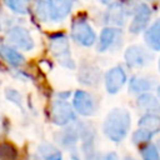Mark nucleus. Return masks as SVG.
Segmentation results:
<instances>
[{"instance_id":"obj_1","label":"nucleus","mask_w":160,"mask_h":160,"mask_svg":"<svg viewBox=\"0 0 160 160\" xmlns=\"http://www.w3.org/2000/svg\"><path fill=\"white\" fill-rule=\"evenodd\" d=\"M131 125V119H130V114L126 109H112L108 116L105 118L104 121V134L111 140V141H121Z\"/></svg>"},{"instance_id":"obj_2","label":"nucleus","mask_w":160,"mask_h":160,"mask_svg":"<svg viewBox=\"0 0 160 160\" xmlns=\"http://www.w3.org/2000/svg\"><path fill=\"white\" fill-rule=\"evenodd\" d=\"M50 50L62 66L69 69L75 68V64L70 56L69 42L64 34H55L50 36Z\"/></svg>"},{"instance_id":"obj_3","label":"nucleus","mask_w":160,"mask_h":160,"mask_svg":"<svg viewBox=\"0 0 160 160\" xmlns=\"http://www.w3.org/2000/svg\"><path fill=\"white\" fill-rule=\"evenodd\" d=\"M71 38L82 46H91L96 40V35L92 28L80 18L74 20L71 25Z\"/></svg>"},{"instance_id":"obj_4","label":"nucleus","mask_w":160,"mask_h":160,"mask_svg":"<svg viewBox=\"0 0 160 160\" xmlns=\"http://www.w3.org/2000/svg\"><path fill=\"white\" fill-rule=\"evenodd\" d=\"M50 120L56 125H65L75 120L74 110L64 99L55 100L50 108Z\"/></svg>"},{"instance_id":"obj_5","label":"nucleus","mask_w":160,"mask_h":160,"mask_svg":"<svg viewBox=\"0 0 160 160\" xmlns=\"http://www.w3.org/2000/svg\"><path fill=\"white\" fill-rule=\"evenodd\" d=\"M124 58L130 68H142L151 62L152 54L140 45H131L125 50Z\"/></svg>"},{"instance_id":"obj_6","label":"nucleus","mask_w":160,"mask_h":160,"mask_svg":"<svg viewBox=\"0 0 160 160\" xmlns=\"http://www.w3.org/2000/svg\"><path fill=\"white\" fill-rule=\"evenodd\" d=\"M8 40L10 41V44L16 46L18 49H21L25 51H29L34 48V40L30 32L21 26H15L10 29V31L8 32Z\"/></svg>"},{"instance_id":"obj_7","label":"nucleus","mask_w":160,"mask_h":160,"mask_svg":"<svg viewBox=\"0 0 160 160\" xmlns=\"http://www.w3.org/2000/svg\"><path fill=\"white\" fill-rule=\"evenodd\" d=\"M126 81V74L121 66L110 69L105 75V86L109 94H116Z\"/></svg>"},{"instance_id":"obj_8","label":"nucleus","mask_w":160,"mask_h":160,"mask_svg":"<svg viewBox=\"0 0 160 160\" xmlns=\"http://www.w3.org/2000/svg\"><path fill=\"white\" fill-rule=\"evenodd\" d=\"M150 16H151L150 8L148 5H145V4H140L136 8L135 16H134V19H132V21L130 24V32H132V34L141 32L148 26Z\"/></svg>"},{"instance_id":"obj_9","label":"nucleus","mask_w":160,"mask_h":160,"mask_svg":"<svg viewBox=\"0 0 160 160\" xmlns=\"http://www.w3.org/2000/svg\"><path fill=\"white\" fill-rule=\"evenodd\" d=\"M52 21H61L65 19L72 8V0H46Z\"/></svg>"},{"instance_id":"obj_10","label":"nucleus","mask_w":160,"mask_h":160,"mask_svg":"<svg viewBox=\"0 0 160 160\" xmlns=\"http://www.w3.org/2000/svg\"><path fill=\"white\" fill-rule=\"evenodd\" d=\"M74 108L75 110L85 116L92 115L95 111V104L92 98L90 96V94L82 91V90H78L74 95Z\"/></svg>"},{"instance_id":"obj_11","label":"nucleus","mask_w":160,"mask_h":160,"mask_svg":"<svg viewBox=\"0 0 160 160\" xmlns=\"http://www.w3.org/2000/svg\"><path fill=\"white\" fill-rule=\"evenodd\" d=\"M138 108L146 114H158L160 115V101L149 92H142L136 100Z\"/></svg>"},{"instance_id":"obj_12","label":"nucleus","mask_w":160,"mask_h":160,"mask_svg":"<svg viewBox=\"0 0 160 160\" xmlns=\"http://www.w3.org/2000/svg\"><path fill=\"white\" fill-rule=\"evenodd\" d=\"M121 35V31L116 28H105L102 29L101 34H100V40H99V46L98 50L99 51H105L109 48H111L114 45V42L116 41V39Z\"/></svg>"},{"instance_id":"obj_13","label":"nucleus","mask_w":160,"mask_h":160,"mask_svg":"<svg viewBox=\"0 0 160 160\" xmlns=\"http://www.w3.org/2000/svg\"><path fill=\"white\" fill-rule=\"evenodd\" d=\"M81 130H82V125L69 126L59 134L58 141L64 146H72L79 140V138H81Z\"/></svg>"},{"instance_id":"obj_14","label":"nucleus","mask_w":160,"mask_h":160,"mask_svg":"<svg viewBox=\"0 0 160 160\" xmlns=\"http://www.w3.org/2000/svg\"><path fill=\"white\" fill-rule=\"evenodd\" d=\"M125 18H126V12H125V9L122 8L121 4H111L106 11V15H105V20L108 24H111V25H122L125 22Z\"/></svg>"},{"instance_id":"obj_15","label":"nucleus","mask_w":160,"mask_h":160,"mask_svg":"<svg viewBox=\"0 0 160 160\" xmlns=\"http://www.w3.org/2000/svg\"><path fill=\"white\" fill-rule=\"evenodd\" d=\"M148 46L155 51H160V19L155 20L144 35Z\"/></svg>"},{"instance_id":"obj_16","label":"nucleus","mask_w":160,"mask_h":160,"mask_svg":"<svg viewBox=\"0 0 160 160\" xmlns=\"http://www.w3.org/2000/svg\"><path fill=\"white\" fill-rule=\"evenodd\" d=\"M0 55H1V58L8 64H10L12 66H20L25 61L24 60V56L20 52H18L15 49H12V48H10L8 45L0 46Z\"/></svg>"},{"instance_id":"obj_17","label":"nucleus","mask_w":160,"mask_h":160,"mask_svg":"<svg viewBox=\"0 0 160 160\" xmlns=\"http://www.w3.org/2000/svg\"><path fill=\"white\" fill-rule=\"evenodd\" d=\"M139 126L156 132L160 130V118L158 114H145L139 120Z\"/></svg>"},{"instance_id":"obj_18","label":"nucleus","mask_w":160,"mask_h":160,"mask_svg":"<svg viewBox=\"0 0 160 160\" xmlns=\"http://www.w3.org/2000/svg\"><path fill=\"white\" fill-rule=\"evenodd\" d=\"M79 79H80V81L84 82V84L94 85V84H96V82L99 81V79H100V72H99V70H98L96 68H91V66H89V68H86V69L84 68V69L81 70L80 75H79Z\"/></svg>"},{"instance_id":"obj_19","label":"nucleus","mask_w":160,"mask_h":160,"mask_svg":"<svg viewBox=\"0 0 160 160\" xmlns=\"http://www.w3.org/2000/svg\"><path fill=\"white\" fill-rule=\"evenodd\" d=\"M129 89L132 92H146L148 90L151 89V82L146 80L145 78L140 76H132L129 84Z\"/></svg>"},{"instance_id":"obj_20","label":"nucleus","mask_w":160,"mask_h":160,"mask_svg":"<svg viewBox=\"0 0 160 160\" xmlns=\"http://www.w3.org/2000/svg\"><path fill=\"white\" fill-rule=\"evenodd\" d=\"M39 151L44 160H62V155L60 150H58L52 145L42 144L39 146Z\"/></svg>"},{"instance_id":"obj_21","label":"nucleus","mask_w":160,"mask_h":160,"mask_svg":"<svg viewBox=\"0 0 160 160\" xmlns=\"http://www.w3.org/2000/svg\"><path fill=\"white\" fill-rule=\"evenodd\" d=\"M5 5L16 14L25 15L30 8V0H4Z\"/></svg>"},{"instance_id":"obj_22","label":"nucleus","mask_w":160,"mask_h":160,"mask_svg":"<svg viewBox=\"0 0 160 160\" xmlns=\"http://www.w3.org/2000/svg\"><path fill=\"white\" fill-rule=\"evenodd\" d=\"M155 132H152L151 130H148L145 128H140L138 129L134 134H132V142L136 144V145H140V144H145V142H149L151 140V138L154 136Z\"/></svg>"},{"instance_id":"obj_23","label":"nucleus","mask_w":160,"mask_h":160,"mask_svg":"<svg viewBox=\"0 0 160 160\" xmlns=\"http://www.w3.org/2000/svg\"><path fill=\"white\" fill-rule=\"evenodd\" d=\"M18 151L10 144H0V159L1 160H16Z\"/></svg>"},{"instance_id":"obj_24","label":"nucleus","mask_w":160,"mask_h":160,"mask_svg":"<svg viewBox=\"0 0 160 160\" xmlns=\"http://www.w3.org/2000/svg\"><path fill=\"white\" fill-rule=\"evenodd\" d=\"M35 10H36V15L39 16L40 20L50 19V11H49V5H48L46 0H38Z\"/></svg>"},{"instance_id":"obj_25","label":"nucleus","mask_w":160,"mask_h":160,"mask_svg":"<svg viewBox=\"0 0 160 160\" xmlns=\"http://www.w3.org/2000/svg\"><path fill=\"white\" fill-rule=\"evenodd\" d=\"M141 155H142V160H160V154L158 151V148L151 144L146 145L141 150Z\"/></svg>"},{"instance_id":"obj_26","label":"nucleus","mask_w":160,"mask_h":160,"mask_svg":"<svg viewBox=\"0 0 160 160\" xmlns=\"http://www.w3.org/2000/svg\"><path fill=\"white\" fill-rule=\"evenodd\" d=\"M6 96H8V99H10L11 101H14V102H16V104L20 105V100H21V98H20V95H19L15 90H12V89H8V90H6Z\"/></svg>"},{"instance_id":"obj_27","label":"nucleus","mask_w":160,"mask_h":160,"mask_svg":"<svg viewBox=\"0 0 160 160\" xmlns=\"http://www.w3.org/2000/svg\"><path fill=\"white\" fill-rule=\"evenodd\" d=\"M98 160H119V158H118V155L115 152H108V154L101 155Z\"/></svg>"},{"instance_id":"obj_28","label":"nucleus","mask_w":160,"mask_h":160,"mask_svg":"<svg viewBox=\"0 0 160 160\" xmlns=\"http://www.w3.org/2000/svg\"><path fill=\"white\" fill-rule=\"evenodd\" d=\"M68 95H70V92H62V94H59V96H62V98H66Z\"/></svg>"},{"instance_id":"obj_29","label":"nucleus","mask_w":160,"mask_h":160,"mask_svg":"<svg viewBox=\"0 0 160 160\" xmlns=\"http://www.w3.org/2000/svg\"><path fill=\"white\" fill-rule=\"evenodd\" d=\"M100 1H101L102 4H106V5H108V4H110L112 0H100Z\"/></svg>"},{"instance_id":"obj_30","label":"nucleus","mask_w":160,"mask_h":160,"mask_svg":"<svg viewBox=\"0 0 160 160\" xmlns=\"http://www.w3.org/2000/svg\"><path fill=\"white\" fill-rule=\"evenodd\" d=\"M30 160H40V159H39L38 156H31V158H30Z\"/></svg>"},{"instance_id":"obj_31","label":"nucleus","mask_w":160,"mask_h":160,"mask_svg":"<svg viewBox=\"0 0 160 160\" xmlns=\"http://www.w3.org/2000/svg\"><path fill=\"white\" fill-rule=\"evenodd\" d=\"M158 95H159V98H160V86L158 88Z\"/></svg>"},{"instance_id":"obj_32","label":"nucleus","mask_w":160,"mask_h":160,"mask_svg":"<svg viewBox=\"0 0 160 160\" xmlns=\"http://www.w3.org/2000/svg\"><path fill=\"white\" fill-rule=\"evenodd\" d=\"M125 160H134V159H132V158H126Z\"/></svg>"},{"instance_id":"obj_33","label":"nucleus","mask_w":160,"mask_h":160,"mask_svg":"<svg viewBox=\"0 0 160 160\" xmlns=\"http://www.w3.org/2000/svg\"><path fill=\"white\" fill-rule=\"evenodd\" d=\"M159 70H160V59H159Z\"/></svg>"},{"instance_id":"obj_34","label":"nucleus","mask_w":160,"mask_h":160,"mask_svg":"<svg viewBox=\"0 0 160 160\" xmlns=\"http://www.w3.org/2000/svg\"><path fill=\"white\" fill-rule=\"evenodd\" d=\"M148 1H155V0H148Z\"/></svg>"}]
</instances>
